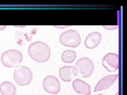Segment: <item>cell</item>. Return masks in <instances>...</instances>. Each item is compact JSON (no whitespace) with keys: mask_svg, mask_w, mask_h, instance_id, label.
Masks as SVG:
<instances>
[{"mask_svg":"<svg viewBox=\"0 0 127 95\" xmlns=\"http://www.w3.org/2000/svg\"><path fill=\"white\" fill-rule=\"evenodd\" d=\"M17 89L11 82L5 81L0 85V93L2 95H16Z\"/></svg>","mask_w":127,"mask_h":95,"instance_id":"cell-12","label":"cell"},{"mask_svg":"<svg viewBox=\"0 0 127 95\" xmlns=\"http://www.w3.org/2000/svg\"><path fill=\"white\" fill-rule=\"evenodd\" d=\"M119 56L113 52H109L104 56L102 60V65L109 72H114L119 67Z\"/></svg>","mask_w":127,"mask_h":95,"instance_id":"cell-7","label":"cell"},{"mask_svg":"<svg viewBox=\"0 0 127 95\" xmlns=\"http://www.w3.org/2000/svg\"><path fill=\"white\" fill-rule=\"evenodd\" d=\"M59 42L66 47L76 48L81 44V38L76 31L69 29L62 33L59 37Z\"/></svg>","mask_w":127,"mask_h":95,"instance_id":"cell-5","label":"cell"},{"mask_svg":"<svg viewBox=\"0 0 127 95\" xmlns=\"http://www.w3.org/2000/svg\"><path fill=\"white\" fill-rule=\"evenodd\" d=\"M102 95V94H97V95Z\"/></svg>","mask_w":127,"mask_h":95,"instance_id":"cell-17","label":"cell"},{"mask_svg":"<svg viewBox=\"0 0 127 95\" xmlns=\"http://www.w3.org/2000/svg\"><path fill=\"white\" fill-rule=\"evenodd\" d=\"M14 80L20 86L28 85L33 79V74L31 70L25 66H18L14 70Z\"/></svg>","mask_w":127,"mask_h":95,"instance_id":"cell-3","label":"cell"},{"mask_svg":"<svg viewBox=\"0 0 127 95\" xmlns=\"http://www.w3.org/2000/svg\"><path fill=\"white\" fill-rule=\"evenodd\" d=\"M77 57L76 51L72 50H66L62 53V60L64 63H71L75 61Z\"/></svg>","mask_w":127,"mask_h":95,"instance_id":"cell-13","label":"cell"},{"mask_svg":"<svg viewBox=\"0 0 127 95\" xmlns=\"http://www.w3.org/2000/svg\"><path fill=\"white\" fill-rule=\"evenodd\" d=\"M42 85L44 91L49 94L57 95L61 91L60 81L56 76L52 75H49L44 78Z\"/></svg>","mask_w":127,"mask_h":95,"instance_id":"cell-6","label":"cell"},{"mask_svg":"<svg viewBox=\"0 0 127 95\" xmlns=\"http://www.w3.org/2000/svg\"><path fill=\"white\" fill-rule=\"evenodd\" d=\"M118 25H103V27L104 29L108 30H113L118 27Z\"/></svg>","mask_w":127,"mask_h":95,"instance_id":"cell-14","label":"cell"},{"mask_svg":"<svg viewBox=\"0 0 127 95\" xmlns=\"http://www.w3.org/2000/svg\"><path fill=\"white\" fill-rule=\"evenodd\" d=\"M76 68L77 76L82 78L90 77L94 71V64L90 58L83 57L78 59L74 66Z\"/></svg>","mask_w":127,"mask_h":95,"instance_id":"cell-4","label":"cell"},{"mask_svg":"<svg viewBox=\"0 0 127 95\" xmlns=\"http://www.w3.org/2000/svg\"><path fill=\"white\" fill-rule=\"evenodd\" d=\"M59 75L63 81L69 82L77 76L76 68L75 66H64L59 69Z\"/></svg>","mask_w":127,"mask_h":95,"instance_id":"cell-9","label":"cell"},{"mask_svg":"<svg viewBox=\"0 0 127 95\" xmlns=\"http://www.w3.org/2000/svg\"><path fill=\"white\" fill-rule=\"evenodd\" d=\"M6 27V26H0V30L4 29Z\"/></svg>","mask_w":127,"mask_h":95,"instance_id":"cell-15","label":"cell"},{"mask_svg":"<svg viewBox=\"0 0 127 95\" xmlns=\"http://www.w3.org/2000/svg\"><path fill=\"white\" fill-rule=\"evenodd\" d=\"M0 60L2 65L5 67H17L23 61V55L18 50H7L1 54Z\"/></svg>","mask_w":127,"mask_h":95,"instance_id":"cell-2","label":"cell"},{"mask_svg":"<svg viewBox=\"0 0 127 95\" xmlns=\"http://www.w3.org/2000/svg\"><path fill=\"white\" fill-rule=\"evenodd\" d=\"M102 39L101 34L94 31L88 35L84 42L85 47L89 49H93L100 44Z\"/></svg>","mask_w":127,"mask_h":95,"instance_id":"cell-10","label":"cell"},{"mask_svg":"<svg viewBox=\"0 0 127 95\" xmlns=\"http://www.w3.org/2000/svg\"><path fill=\"white\" fill-rule=\"evenodd\" d=\"M28 54L34 61L39 63H44L50 59L51 51L46 43L38 41L30 45L28 48Z\"/></svg>","mask_w":127,"mask_h":95,"instance_id":"cell-1","label":"cell"},{"mask_svg":"<svg viewBox=\"0 0 127 95\" xmlns=\"http://www.w3.org/2000/svg\"><path fill=\"white\" fill-rule=\"evenodd\" d=\"M72 88L78 94L83 95H90L92 93L91 86L81 79H76L72 83Z\"/></svg>","mask_w":127,"mask_h":95,"instance_id":"cell-11","label":"cell"},{"mask_svg":"<svg viewBox=\"0 0 127 95\" xmlns=\"http://www.w3.org/2000/svg\"><path fill=\"white\" fill-rule=\"evenodd\" d=\"M115 95H119V92H117V93H116V94Z\"/></svg>","mask_w":127,"mask_h":95,"instance_id":"cell-16","label":"cell"},{"mask_svg":"<svg viewBox=\"0 0 127 95\" xmlns=\"http://www.w3.org/2000/svg\"><path fill=\"white\" fill-rule=\"evenodd\" d=\"M118 74L107 75L102 78L94 87V92L104 90L113 85L118 78Z\"/></svg>","mask_w":127,"mask_h":95,"instance_id":"cell-8","label":"cell"}]
</instances>
